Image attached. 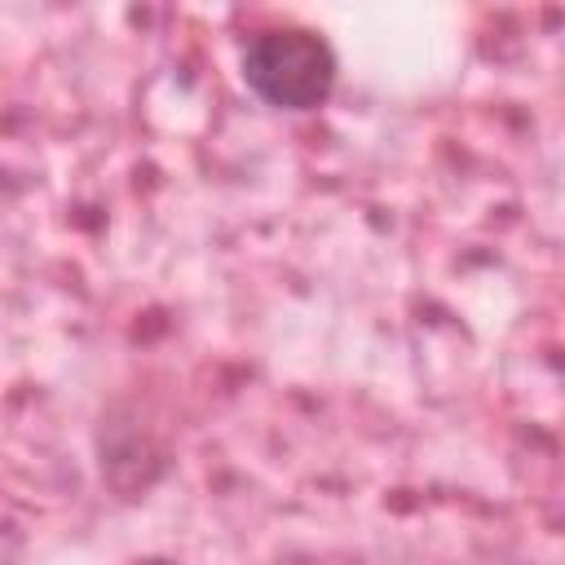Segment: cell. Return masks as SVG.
Returning <instances> with one entry per match:
<instances>
[{"instance_id":"cell-1","label":"cell","mask_w":565,"mask_h":565,"mask_svg":"<svg viewBox=\"0 0 565 565\" xmlns=\"http://www.w3.org/2000/svg\"><path fill=\"white\" fill-rule=\"evenodd\" d=\"M243 79L278 110H313L335 88V53L318 31L269 26L243 44Z\"/></svg>"}]
</instances>
